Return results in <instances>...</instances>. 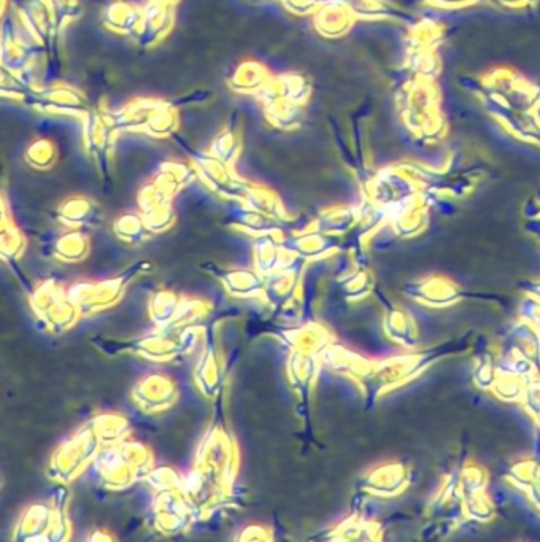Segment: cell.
Masks as SVG:
<instances>
[{
  "label": "cell",
  "mask_w": 540,
  "mask_h": 542,
  "mask_svg": "<svg viewBox=\"0 0 540 542\" xmlns=\"http://www.w3.org/2000/svg\"><path fill=\"white\" fill-rule=\"evenodd\" d=\"M464 90L479 97L483 109L515 139L540 147V86L510 67L480 77H461Z\"/></svg>",
  "instance_id": "1"
},
{
  "label": "cell",
  "mask_w": 540,
  "mask_h": 542,
  "mask_svg": "<svg viewBox=\"0 0 540 542\" xmlns=\"http://www.w3.org/2000/svg\"><path fill=\"white\" fill-rule=\"evenodd\" d=\"M396 102L402 123L421 144L436 145L445 139L447 121L440 110L436 80L415 77L407 67L396 85Z\"/></svg>",
  "instance_id": "2"
},
{
  "label": "cell",
  "mask_w": 540,
  "mask_h": 542,
  "mask_svg": "<svg viewBox=\"0 0 540 542\" xmlns=\"http://www.w3.org/2000/svg\"><path fill=\"white\" fill-rule=\"evenodd\" d=\"M96 479L102 487L118 492L134 482L147 479L153 469L150 450L139 442H116L107 449H101L93 461Z\"/></svg>",
  "instance_id": "3"
},
{
  "label": "cell",
  "mask_w": 540,
  "mask_h": 542,
  "mask_svg": "<svg viewBox=\"0 0 540 542\" xmlns=\"http://www.w3.org/2000/svg\"><path fill=\"white\" fill-rule=\"evenodd\" d=\"M0 61L34 88L43 85L45 48L24 28L16 13H7L0 21Z\"/></svg>",
  "instance_id": "4"
},
{
  "label": "cell",
  "mask_w": 540,
  "mask_h": 542,
  "mask_svg": "<svg viewBox=\"0 0 540 542\" xmlns=\"http://www.w3.org/2000/svg\"><path fill=\"white\" fill-rule=\"evenodd\" d=\"M72 533L69 519V490L59 484L50 503H34L16 523L13 541H67Z\"/></svg>",
  "instance_id": "5"
},
{
  "label": "cell",
  "mask_w": 540,
  "mask_h": 542,
  "mask_svg": "<svg viewBox=\"0 0 540 542\" xmlns=\"http://www.w3.org/2000/svg\"><path fill=\"white\" fill-rule=\"evenodd\" d=\"M197 334L199 330L196 328H186V330L159 328L156 333L137 337L131 341H113L105 337H94L93 342L97 349H101L107 355L135 353L148 360L169 361L188 355L196 345Z\"/></svg>",
  "instance_id": "6"
},
{
  "label": "cell",
  "mask_w": 540,
  "mask_h": 542,
  "mask_svg": "<svg viewBox=\"0 0 540 542\" xmlns=\"http://www.w3.org/2000/svg\"><path fill=\"white\" fill-rule=\"evenodd\" d=\"M101 449L102 442L94 430L93 423L81 426L72 438L62 442L53 453L48 466V476L59 484H69L88 466L93 465Z\"/></svg>",
  "instance_id": "7"
},
{
  "label": "cell",
  "mask_w": 540,
  "mask_h": 542,
  "mask_svg": "<svg viewBox=\"0 0 540 542\" xmlns=\"http://www.w3.org/2000/svg\"><path fill=\"white\" fill-rule=\"evenodd\" d=\"M151 271L148 261H137L134 266L126 269L115 279L102 280V282H77L67 290V296L74 302L83 315H94L108 307L115 306L124 295L129 283L139 277L142 272Z\"/></svg>",
  "instance_id": "8"
},
{
  "label": "cell",
  "mask_w": 540,
  "mask_h": 542,
  "mask_svg": "<svg viewBox=\"0 0 540 542\" xmlns=\"http://www.w3.org/2000/svg\"><path fill=\"white\" fill-rule=\"evenodd\" d=\"M27 296L34 314L51 333H66L80 320V310L70 301L67 290L54 279L40 283Z\"/></svg>",
  "instance_id": "9"
},
{
  "label": "cell",
  "mask_w": 540,
  "mask_h": 542,
  "mask_svg": "<svg viewBox=\"0 0 540 542\" xmlns=\"http://www.w3.org/2000/svg\"><path fill=\"white\" fill-rule=\"evenodd\" d=\"M83 123V145L86 155L96 166L97 174L101 175L105 188L113 186V150H115V136L118 132L108 120L107 110L91 107Z\"/></svg>",
  "instance_id": "10"
},
{
  "label": "cell",
  "mask_w": 540,
  "mask_h": 542,
  "mask_svg": "<svg viewBox=\"0 0 540 542\" xmlns=\"http://www.w3.org/2000/svg\"><path fill=\"white\" fill-rule=\"evenodd\" d=\"M23 105L45 115L78 118V120L85 117L91 109L88 97L83 91L61 80L37 86Z\"/></svg>",
  "instance_id": "11"
},
{
  "label": "cell",
  "mask_w": 540,
  "mask_h": 542,
  "mask_svg": "<svg viewBox=\"0 0 540 542\" xmlns=\"http://www.w3.org/2000/svg\"><path fill=\"white\" fill-rule=\"evenodd\" d=\"M307 261L302 258H294L288 266L272 272L266 277L263 299L275 309L285 310L296 301L297 288L301 287L302 272Z\"/></svg>",
  "instance_id": "12"
},
{
  "label": "cell",
  "mask_w": 540,
  "mask_h": 542,
  "mask_svg": "<svg viewBox=\"0 0 540 542\" xmlns=\"http://www.w3.org/2000/svg\"><path fill=\"white\" fill-rule=\"evenodd\" d=\"M201 268L205 272H210L216 280H220L229 295L234 298H263L266 277L259 274L258 271L223 268L212 261L202 263Z\"/></svg>",
  "instance_id": "13"
},
{
  "label": "cell",
  "mask_w": 540,
  "mask_h": 542,
  "mask_svg": "<svg viewBox=\"0 0 540 542\" xmlns=\"http://www.w3.org/2000/svg\"><path fill=\"white\" fill-rule=\"evenodd\" d=\"M142 10V24L132 37L139 47H155L174 28L175 7L148 2L147 7Z\"/></svg>",
  "instance_id": "14"
},
{
  "label": "cell",
  "mask_w": 540,
  "mask_h": 542,
  "mask_svg": "<svg viewBox=\"0 0 540 542\" xmlns=\"http://www.w3.org/2000/svg\"><path fill=\"white\" fill-rule=\"evenodd\" d=\"M177 387L164 376H148L135 385L132 398L145 412H159L169 409L177 401Z\"/></svg>",
  "instance_id": "15"
},
{
  "label": "cell",
  "mask_w": 540,
  "mask_h": 542,
  "mask_svg": "<svg viewBox=\"0 0 540 542\" xmlns=\"http://www.w3.org/2000/svg\"><path fill=\"white\" fill-rule=\"evenodd\" d=\"M321 361L332 371L350 377L358 384H363L369 377L375 364V361L367 360L358 353L345 349L344 345L334 344V342L323 350Z\"/></svg>",
  "instance_id": "16"
},
{
  "label": "cell",
  "mask_w": 540,
  "mask_h": 542,
  "mask_svg": "<svg viewBox=\"0 0 540 542\" xmlns=\"http://www.w3.org/2000/svg\"><path fill=\"white\" fill-rule=\"evenodd\" d=\"M164 104L161 99L139 97L118 110H107V117L116 132H145L148 120Z\"/></svg>",
  "instance_id": "17"
},
{
  "label": "cell",
  "mask_w": 540,
  "mask_h": 542,
  "mask_svg": "<svg viewBox=\"0 0 540 542\" xmlns=\"http://www.w3.org/2000/svg\"><path fill=\"white\" fill-rule=\"evenodd\" d=\"M283 245L297 258L312 261L337 252L342 247V237L318 231H302L297 236L285 237Z\"/></svg>",
  "instance_id": "18"
},
{
  "label": "cell",
  "mask_w": 540,
  "mask_h": 542,
  "mask_svg": "<svg viewBox=\"0 0 540 542\" xmlns=\"http://www.w3.org/2000/svg\"><path fill=\"white\" fill-rule=\"evenodd\" d=\"M61 225L70 229L96 228L104 221L101 206L91 198L72 196L64 199L56 210Z\"/></svg>",
  "instance_id": "19"
},
{
  "label": "cell",
  "mask_w": 540,
  "mask_h": 542,
  "mask_svg": "<svg viewBox=\"0 0 540 542\" xmlns=\"http://www.w3.org/2000/svg\"><path fill=\"white\" fill-rule=\"evenodd\" d=\"M283 239H285L283 231L258 236L255 244V266L256 271L264 277L285 268L296 258L293 253L286 250Z\"/></svg>",
  "instance_id": "20"
},
{
  "label": "cell",
  "mask_w": 540,
  "mask_h": 542,
  "mask_svg": "<svg viewBox=\"0 0 540 542\" xmlns=\"http://www.w3.org/2000/svg\"><path fill=\"white\" fill-rule=\"evenodd\" d=\"M315 15V29L321 37L326 39H337L350 31L351 26L355 23V13L351 12L350 8L340 2V0H331L318 8Z\"/></svg>",
  "instance_id": "21"
},
{
  "label": "cell",
  "mask_w": 540,
  "mask_h": 542,
  "mask_svg": "<svg viewBox=\"0 0 540 542\" xmlns=\"http://www.w3.org/2000/svg\"><path fill=\"white\" fill-rule=\"evenodd\" d=\"M320 361V353L304 352V350H293L291 353L290 361H288V374H290L291 384L304 401L310 399L312 385L317 379L318 368H320Z\"/></svg>",
  "instance_id": "22"
},
{
  "label": "cell",
  "mask_w": 540,
  "mask_h": 542,
  "mask_svg": "<svg viewBox=\"0 0 540 542\" xmlns=\"http://www.w3.org/2000/svg\"><path fill=\"white\" fill-rule=\"evenodd\" d=\"M143 10L129 2H113L102 13V26L120 35H134L142 24Z\"/></svg>",
  "instance_id": "23"
},
{
  "label": "cell",
  "mask_w": 540,
  "mask_h": 542,
  "mask_svg": "<svg viewBox=\"0 0 540 542\" xmlns=\"http://www.w3.org/2000/svg\"><path fill=\"white\" fill-rule=\"evenodd\" d=\"M242 150V132H240L239 115L232 112L224 124L223 131L215 137L209 153L226 166L232 167Z\"/></svg>",
  "instance_id": "24"
},
{
  "label": "cell",
  "mask_w": 540,
  "mask_h": 542,
  "mask_svg": "<svg viewBox=\"0 0 540 542\" xmlns=\"http://www.w3.org/2000/svg\"><path fill=\"white\" fill-rule=\"evenodd\" d=\"M359 209L353 207H332L320 213V217L310 221V229L318 233L331 234V236H344L358 225Z\"/></svg>",
  "instance_id": "25"
},
{
  "label": "cell",
  "mask_w": 540,
  "mask_h": 542,
  "mask_svg": "<svg viewBox=\"0 0 540 542\" xmlns=\"http://www.w3.org/2000/svg\"><path fill=\"white\" fill-rule=\"evenodd\" d=\"M359 490L372 495L388 496L399 493L404 487V471L401 465H382L363 477Z\"/></svg>",
  "instance_id": "26"
},
{
  "label": "cell",
  "mask_w": 540,
  "mask_h": 542,
  "mask_svg": "<svg viewBox=\"0 0 540 542\" xmlns=\"http://www.w3.org/2000/svg\"><path fill=\"white\" fill-rule=\"evenodd\" d=\"M212 339L213 336L210 334V345L205 349L196 369L197 387L201 388V392L210 399L220 395L221 387H223V369L218 361V353Z\"/></svg>",
  "instance_id": "27"
},
{
  "label": "cell",
  "mask_w": 540,
  "mask_h": 542,
  "mask_svg": "<svg viewBox=\"0 0 540 542\" xmlns=\"http://www.w3.org/2000/svg\"><path fill=\"white\" fill-rule=\"evenodd\" d=\"M270 80L269 72L256 61H243L228 78V85L234 93L258 94Z\"/></svg>",
  "instance_id": "28"
},
{
  "label": "cell",
  "mask_w": 540,
  "mask_h": 542,
  "mask_svg": "<svg viewBox=\"0 0 540 542\" xmlns=\"http://www.w3.org/2000/svg\"><path fill=\"white\" fill-rule=\"evenodd\" d=\"M228 223L232 228L242 229L245 233L253 234L256 237L267 233H275V231H283V223H280V221L245 206L240 207L239 210H234L229 215Z\"/></svg>",
  "instance_id": "29"
},
{
  "label": "cell",
  "mask_w": 540,
  "mask_h": 542,
  "mask_svg": "<svg viewBox=\"0 0 540 542\" xmlns=\"http://www.w3.org/2000/svg\"><path fill=\"white\" fill-rule=\"evenodd\" d=\"M264 115L270 126L282 131H294L304 123V105L278 99L272 104L264 105Z\"/></svg>",
  "instance_id": "30"
},
{
  "label": "cell",
  "mask_w": 540,
  "mask_h": 542,
  "mask_svg": "<svg viewBox=\"0 0 540 542\" xmlns=\"http://www.w3.org/2000/svg\"><path fill=\"white\" fill-rule=\"evenodd\" d=\"M54 258L62 263H80L89 253V241L80 229H72L70 233L59 237L53 245Z\"/></svg>",
  "instance_id": "31"
},
{
  "label": "cell",
  "mask_w": 540,
  "mask_h": 542,
  "mask_svg": "<svg viewBox=\"0 0 540 542\" xmlns=\"http://www.w3.org/2000/svg\"><path fill=\"white\" fill-rule=\"evenodd\" d=\"M113 233L126 244H142L153 236L142 213H124L113 223Z\"/></svg>",
  "instance_id": "32"
},
{
  "label": "cell",
  "mask_w": 540,
  "mask_h": 542,
  "mask_svg": "<svg viewBox=\"0 0 540 542\" xmlns=\"http://www.w3.org/2000/svg\"><path fill=\"white\" fill-rule=\"evenodd\" d=\"M444 40V26L425 20L413 24L409 32V51L437 50Z\"/></svg>",
  "instance_id": "33"
},
{
  "label": "cell",
  "mask_w": 540,
  "mask_h": 542,
  "mask_svg": "<svg viewBox=\"0 0 540 542\" xmlns=\"http://www.w3.org/2000/svg\"><path fill=\"white\" fill-rule=\"evenodd\" d=\"M183 298L174 291L159 290L150 299V317L158 328H164L174 320L178 309L182 306Z\"/></svg>",
  "instance_id": "34"
},
{
  "label": "cell",
  "mask_w": 540,
  "mask_h": 542,
  "mask_svg": "<svg viewBox=\"0 0 540 542\" xmlns=\"http://www.w3.org/2000/svg\"><path fill=\"white\" fill-rule=\"evenodd\" d=\"M91 423L101 439L102 446H113L126 439L129 433L128 419H124L120 414H102L91 420Z\"/></svg>",
  "instance_id": "35"
},
{
  "label": "cell",
  "mask_w": 540,
  "mask_h": 542,
  "mask_svg": "<svg viewBox=\"0 0 540 542\" xmlns=\"http://www.w3.org/2000/svg\"><path fill=\"white\" fill-rule=\"evenodd\" d=\"M24 161L35 171H50L58 163V147L48 139H37L27 145Z\"/></svg>",
  "instance_id": "36"
},
{
  "label": "cell",
  "mask_w": 540,
  "mask_h": 542,
  "mask_svg": "<svg viewBox=\"0 0 540 542\" xmlns=\"http://www.w3.org/2000/svg\"><path fill=\"white\" fill-rule=\"evenodd\" d=\"M32 91H34V86L29 85L20 74L8 69L4 62L0 61V97L2 99L24 104Z\"/></svg>",
  "instance_id": "37"
},
{
  "label": "cell",
  "mask_w": 540,
  "mask_h": 542,
  "mask_svg": "<svg viewBox=\"0 0 540 542\" xmlns=\"http://www.w3.org/2000/svg\"><path fill=\"white\" fill-rule=\"evenodd\" d=\"M177 128V109H175L174 105L170 104V101H164V104L148 120L145 134L156 137V139H162V137L172 136L177 131Z\"/></svg>",
  "instance_id": "38"
},
{
  "label": "cell",
  "mask_w": 540,
  "mask_h": 542,
  "mask_svg": "<svg viewBox=\"0 0 540 542\" xmlns=\"http://www.w3.org/2000/svg\"><path fill=\"white\" fill-rule=\"evenodd\" d=\"M415 77L436 80L442 70V62L436 50L409 51V59L404 64Z\"/></svg>",
  "instance_id": "39"
},
{
  "label": "cell",
  "mask_w": 540,
  "mask_h": 542,
  "mask_svg": "<svg viewBox=\"0 0 540 542\" xmlns=\"http://www.w3.org/2000/svg\"><path fill=\"white\" fill-rule=\"evenodd\" d=\"M378 530L377 525L366 520L358 519V517H350L345 522L339 523L336 528H332L328 536H323V539H378V535H374Z\"/></svg>",
  "instance_id": "40"
},
{
  "label": "cell",
  "mask_w": 540,
  "mask_h": 542,
  "mask_svg": "<svg viewBox=\"0 0 540 542\" xmlns=\"http://www.w3.org/2000/svg\"><path fill=\"white\" fill-rule=\"evenodd\" d=\"M340 285L345 298L353 302L361 301L374 291V275L367 271V268H356V272L340 280Z\"/></svg>",
  "instance_id": "41"
},
{
  "label": "cell",
  "mask_w": 540,
  "mask_h": 542,
  "mask_svg": "<svg viewBox=\"0 0 540 542\" xmlns=\"http://www.w3.org/2000/svg\"><path fill=\"white\" fill-rule=\"evenodd\" d=\"M48 4H50L59 32L69 28L70 24L83 16V5L80 0H48Z\"/></svg>",
  "instance_id": "42"
},
{
  "label": "cell",
  "mask_w": 540,
  "mask_h": 542,
  "mask_svg": "<svg viewBox=\"0 0 540 542\" xmlns=\"http://www.w3.org/2000/svg\"><path fill=\"white\" fill-rule=\"evenodd\" d=\"M383 326H385V333L393 341H399L405 345L413 344L412 336H410L409 318L405 317L404 312H401V310L390 307L385 320H383Z\"/></svg>",
  "instance_id": "43"
},
{
  "label": "cell",
  "mask_w": 540,
  "mask_h": 542,
  "mask_svg": "<svg viewBox=\"0 0 540 542\" xmlns=\"http://www.w3.org/2000/svg\"><path fill=\"white\" fill-rule=\"evenodd\" d=\"M143 220L147 223L151 233H164L174 223L175 215L172 207H162V209L153 210V212L143 213Z\"/></svg>",
  "instance_id": "44"
},
{
  "label": "cell",
  "mask_w": 540,
  "mask_h": 542,
  "mask_svg": "<svg viewBox=\"0 0 540 542\" xmlns=\"http://www.w3.org/2000/svg\"><path fill=\"white\" fill-rule=\"evenodd\" d=\"M283 4L291 13L304 16L317 12L321 5L326 4V0H283Z\"/></svg>",
  "instance_id": "45"
},
{
  "label": "cell",
  "mask_w": 540,
  "mask_h": 542,
  "mask_svg": "<svg viewBox=\"0 0 540 542\" xmlns=\"http://www.w3.org/2000/svg\"><path fill=\"white\" fill-rule=\"evenodd\" d=\"M412 4H426L437 8H464L477 4H491L490 0H413Z\"/></svg>",
  "instance_id": "46"
},
{
  "label": "cell",
  "mask_w": 540,
  "mask_h": 542,
  "mask_svg": "<svg viewBox=\"0 0 540 542\" xmlns=\"http://www.w3.org/2000/svg\"><path fill=\"white\" fill-rule=\"evenodd\" d=\"M12 225L13 220L8 210L7 198H5L4 177H2V167H0V233Z\"/></svg>",
  "instance_id": "47"
},
{
  "label": "cell",
  "mask_w": 540,
  "mask_h": 542,
  "mask_svg": "<svg viewBox=\"0 0 540 542\" xmlns=\"http://www.w3.org/2000/svg\"><path fill=\"white\" fill-rule=\"evenodd\" d=\"M210 97H212L210 91H194V93L178 97L175 101H170V104L174 105L175 109H178V105L204 104L205 101H209Z\"/></svg>",
  "instance_id": "48"
},
{
  "label": "cell",
  "mask_w": 540,
  "mask_h": 542,
  "mask_svg": "<svg viewBox=\"0 0 540 542\" xmlns=\"http://www.w3.org/2000/svg\"><path fill=\"white\" fill-rule=\"evenodd\" d=\"M491 4L502 5V7L512 8V10H523L540 4V0H490Z\"/></svg>",
  "instance_id": "49"
},
{
  "label": "cell",
  "mask_w": 540,
  "mask_h": 542,
  "mask_svg": "<svg viewBox=\"0 0 540 542\" xmlns=\"http://www.w3.org/2000/svg\"><path fill=\"white\" fill-rule=\"evenodd\" d=\"M10 7V0H0V21L4 20Z\"/></svg>",
  "instance_id": "50"
},
{
  "label": "cell",
  "mask_w": 540,
  "mask_h": 542,
  "mask_svg": "<svg viewBox=\"0 0 540 542\" xmlns=\"http://www.w3.org/2000/svg\"><path fill=\"white\" fill-rule=\"evenodd\" d=\"M148 2H156V4H164V5H177L178 0H148Z\"/></svg>",
  "instance_id": "51"
}]
</instances>
